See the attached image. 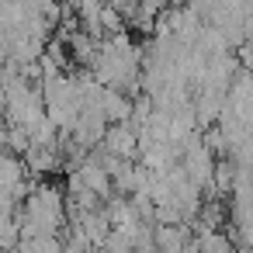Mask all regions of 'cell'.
Returning <instances> with one entry per match:
<instances>
[{"instance_id": "3", "label": "cell", "mask_w": 253, "mask_h": 253, "mask_svg": "<svg viewBox=\"0 0 253 253\" xmlns=\"http://www.w3.org/2000/svg\"><path fill=\"white\" fill-rule=\"evenodd\" d=\"M101 28L104 35H115V32H125V18L115 4H101Z\"/></svg>"}, {"instance_id": "1", "label": "cell", "mask_w": 253, "mask_h": 253, "mask_svg": "<svg viewBox=\"0 0 253 253\" xmlns=\"http://www.w3.org/2000/svg\"><path fill=\"white\" fill-rule=\"evenodd\" d=\"M101 111H104L108 122H128V115H132V97L122 94L118 87H104V90H101Z\"/></svg>"}, {"instance_id": "2", "label": "cell", "mask_w": 253, "mask_h": 253, "mask_svg": "<svg viewBox=\"0 0 253 253\" xmlns=\"http://www.w3.org/2000/svg\"><path fill=\"white\" fill-rule=\"evenodd\" d=\"M18 239H21V229H18L14 211L0 208V250H4V246H18Z\"/></svg>"}]
</instances>
